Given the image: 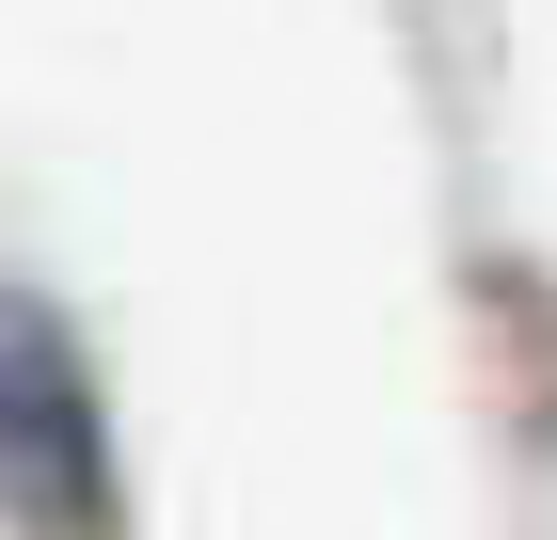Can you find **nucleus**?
<instances>
[{
    "label": "nucleus",
    "mask_w": 557,
    "mask_h": 540,
    "mask_svg": "<svg viewBox=\"0 0 557 540\" xmlns=\"http://www.w3.org/2000/svg\"><path fill=\"white\" fill-rule=\"evenodd\" d=\"M0 525L16 540H112V429H96V366L48 302H0Z\"/></svg>",
    "instance_id": "1"
}]
</instances>
